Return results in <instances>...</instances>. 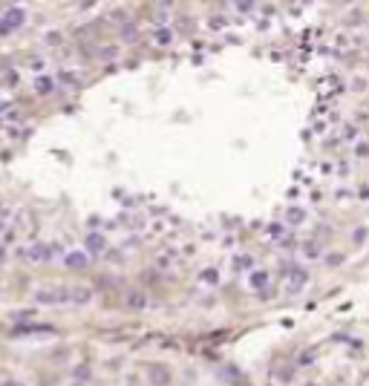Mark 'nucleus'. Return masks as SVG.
Returning <instances> with one entry per match:
<instances>
[{"label":"nucleus","instance_id":"nucleus-1","mask_svg":"<svg viewBox=\"0 0 369 386\" xmlns=\"http://www.w3.org/2000/svg\"><path fill=\"white\" fill-rule=\"evenodd\" d=\"M23 20H26V12H23V9H18V6L6 9V12H3V18H0V35L15 32L18 26H23Z\"/></svg>","mask_w":369,"mask_h":386},{"label":"nucleus","instance_id":"nucleus-2","mask_svg":"<svg viewBox=\"0 0 369 386\" xmlns=\"http://www.w3.org/2000/svg\"><path fill=\"white\" fill-rule=\"evenodd\" d=\"M38 303H69V289H41L35 294Z\"/></svg>","mask_w":369,"mask_h":386},{"label":"nucleus","instance_id":"nucleus-3","mask_svg":"<svg viewBox=\"0 0 369 386\" xmlns=\"http://www.w3.org/2000/svg\"><path fill=\"white\" fill-rule=\"evenodd\" d=\"M147 378H150V384H153V386H167L173 375H170V369H167V366L153 363V366H147Z\"/></svg>","mask_w":369,"mask_h":386},{"label":"nucleus","instance_id":"nucleus-4","mask_svg":"<svg viewBox=\"0 0 369 386\" xmlns=\"http://www.w3.org/2000/svg\"><path fill=\"white\" fill-rule=\"evenodd\" d=\"M306 280H308V274L303 271V268H291V274H288V291L297 294V291L306 286Z\"/></svg>","mask_w":369,"mask_h":386},{"label":"nucleus","instance_id":"nucleus-5","mask_svg":"<svg viewBox=\"0 0 369 386\" xmlns=\"http://www.w3.org/2000/svg\"><path fill=\"white\" fill-rule=\"evenodd\" d=\"M46 257H49V248H46V245H41V242H35L32 248L23 251V259H26V262H43Z\"/></svg>","mask_w":369,"mask_h":386},{"label":"nucleus","instance_id":"nucleus-6","mask_svg":"<svg viewBox=\"0 0 369 386\" xmlns=\"http://www.w3.org/2000/svg\"><path fill=\"white\" fill-rule=\"evenodd\" d=\"M87 262H90V259H87L84 251H69V254H66V268H72V271H84Z\"/></svg>","mask_w":369,"mask_h":386},{"label":"nucleus","instance_id":"nucleus-7","mask_svg":"<svg viewBox=\"0 0 369 386\" xmlns=\"http://www.w3.org/2000/svg\"><path fill=\"white\" fill-rule=\"evenodd\" d=\"M84 245H87V251H92V254H101V251H104V245H107V239H104L101 233H90Z\"/></svg>","mask_w":369,"mask_h":386},{"label":"nucleus","instance_id":"nucleus-8","mask_svg":"<svg viewBox=\"0 0 369 386\" xmlns=\"http://www.w3.org/2000/svg\"><path fill=\"white\" fill-rule=\"evenodd\" d=\"M251 289L254 291L268 289V271H254V274H251Z\"/></svg>","mask_w":369,"mask_h":386},{"label":"nucleus","instance_id":"nucleus-9","mask_svg":"<svg viewBox=\"0 0 369 386\" xmlns=\"http://www.w3.org/2000/svg\"><path fill=\"white\" fill-rule=\"evenodd\" d=\"M69 300L78 303V306H84V303H90L92 300V289H72L69 291Z\"/></svg>","mask_w":369,"mask_h":386},{"label":"nucleus","instance_id":"nucleus-10","mask_svg":"<svg viewBox=\"0 0 369 386\" xmlns=\"http://www.w3.org/2000/svg\"><path fill=\"white\" fill-rule=\"evenodd\" d=\"M286 219H288V225H303L306 222V211L303 208H288Z\"/></svg>","mask_w":369,"mask_h":386},{"label":"nucleus","instance_id":"nucleus-11","mask_svg":"<svg viewBox=\"0 0 369 386\" xmlns=\"http://www.w3.org/2000/svg\"><path fill=\"white\" fill-rule=\"evenodd\" d=\"M35 90H38L41 96H43V93H52V90H55V81H52L49 75H46V78H38V81H35Z\"/></svg>","mask_w":369,"mask_h":386},{"label":"nucleus","instance_id":"nucleus-12","mask_svg":"<svg viewBox=\"0 0 369 386\" xmlns=\"http://www.w3.org/2000/svg\"><path fill=\"white\" fill-rule=\"evenodd\" d=\"M320 254H323V251H320V245H317V242H306V245H303V257H306V259H317Z\"/></svg>","mask_w":369,"mask_h":386},{"label":"nucleus","instance_id":"nucleus-13","mask_svg":"<svg viewBox=\"0 0 369 386\" xmlns=\"http://www.w3.org/2000/svg\"><path fill=\"white\" fill-rule=\"evenodd\" d=\"M170 40H173V32L170 29H156V43L159 46H167Z\"/></svg>","mask_w":369,"mask_h":386},{"label":"nucleus","instance_id":"nucleus-14","mask_svg":"<svg viewBox=\"0 0 369 386\" xmlns=\"http://www.w3.org/2000/svg\"><path fill=\"white\" fill-rule=\"evenodd\" d=\"M144 303H147L144 294H136V291L130 294V306H133V309H144Z\"/></svg>","mask_w":369,"mask_h":386},{"label":"nucleus","instance_id":"nucleus-15","mask_svg":"<svg viewBox=\"0 0 369 386\" xmlns=\"http://www.w3.org/2000/svg\"><path fill=\"white\" fill-rule=\"evenodd\" d=\"M355 156H358V159H369V144H367V141L355 144Z\"/></svg>","mask_w":369,"mask_h":386},{"label":"nucleus","instance_id":"nucleus-16","mask_svg":"<svg viewBox=\"0 0 369 386\" xmlns=\"http://www.w3.org/2000/svg\"><path fill=\"white\" fill-rule=\"evenodd\" d=\"M75 378H78V381L84 384V381L90 378V366H87V363H84V366H78V369H75Z\"/></svg>","mask_w":369,"mask_h":386},{"label":"nucleus","instance_id":"nucleus-17","mask_svg":"<svg viewBox=\"0 0 369 386\" xmlns=\"http://www.w3.org/2000/svg\"><path fill=\"white\" fill-rule=\"evenodd\" d=\"M46 43L58 46V43H61V32H49V35H46Z\"/></svg>","mask_w":369,"mask_h":386},{"label":"nucleus","instance_id":"nucleus-18","mask_svg":"<svg viewBox=\"0 0 369 386\" xmlns=\"http://www.w3.org/2000/svg\"><path fill=\"white\" fill-rule=\"evenodd\" d=\"M367 236H369V231H367V228H361V231H355V242H364Z\"/></svg>","mask_w":369,"mask_h":386},{"label":"nucleus","instance_id":"nucleus-19","mask_svg":"<svg viewBox=\"0 0 369 386\" xmlns=\"http://www.w3.org/2000/svg\"><path fill=\"white\" fill-rule=\"evenodd\" d=\"M202 280H205V283H216V271H205Z\"/></svg>","mask_w":369,"mask_h":386},{"label":"nucleus","instance_id":"nucleus-20","mask_svg":"<svg viewBox=\"0 0 369 386\" xmlns=\"http://www.w3.org/2000/svg\"><path fill=\"white\" fill-rule=\"evenodd\" d=\"M237 265H240V268H248V265H251V257H237Z\"/></svg>","mask_w":369,"mask_h":386},{"label":"nucleus","instance_id":"nucleus-21","mask_svg":"<svg viewBox=\"0 0 369 386\" xmlns=\"http://www.w3.org/2000/svg\"><path fill=\"white\" fill-rule=\"evenodd\" d=\"M3 386H23V384H18V381H6Z\"/></svg>","mask_w":369,"mask_h":386},{"label":"nucleus","instance_id":"nucleus-22","mask_svg":"<svg viewBox=\"0 0 369 386\" xmlns=\"http://www.w3.org/2000/svg\"><path fill=\"white\" fill-rule=\"evenodd\" d=\"M0 18H3V12H0Z\"/></svg>","mask_w":369,"mask_h":386}]
</instances>
